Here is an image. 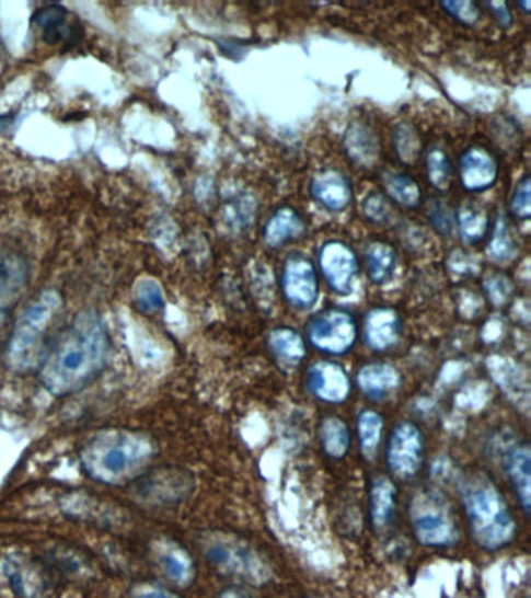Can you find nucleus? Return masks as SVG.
Returning a JSON list of instances; mask_svg holds the SVG:
<instances>
[{
    "instance_id": "nucleus-4",
    "label": "nucleus",
    "mask_w": 531,
    "mask_h": 598,
    "mask_svg": "<svg viewBox=\"0 0 531 598\" xmlns=\"http://www.w3.org/2000/svg\"><path fill=\"white\" fill-rule=\"evenodd\" d=\"M61 304V297L57 290H44L21 313L7 346V365L13 371L25 372L39 367L46 354L44 343L47 332L57 319Z\"/></svg>"
},
{
    "instance_id": "nucleus-10",
    "label": "nucleus",
    "mask_w": 531,
    "mask_h": 598,
    "mask_svg": "<svg viewBox=\"0 0 531 598\" xmlns=\"http://www.w3.org/2000/svg\"><path fill=\"white\" fill-rule=\"evenodd\" d=\"M319 268L327 287L338 297H349L359 279L360 262L356 251L343 242L332 239L319 251Z\"/></svg>"
},
{
    "instance_id": "nucleus-32",
    "label": "nucleus",
    "mask_w": 531,
    "mask_h": 598,
    "mask_svg": "<svg viewBox=\"0 0 531 598\" xmlns=\"http://www.w3.org/2000/svg\"><path fill=\"white\" fill-rule=\"evenodd\" d=\"M393 146L404 164H415L422 154L423 143L419 133L408 124L396 125L393 130Z\"/></svg>"
},
{
    "instance_id": "nucleus-12",
    "label": "nucleus",
    "mask_w": 531,
    "mask_h": 598,
    "mask_svg": "<svg viewBox=\"0 0 531 598\" xmlns=\"http://www.w3.org/2000/svg\"><path fill=\"white\" fill-rule=\"evenodd\" d=\"M461 186L470 194L492 189L499 179V164L492 151L485 147H470L459 161Z\"/></svg>"
},
{
    "instance_id": "nucleus-25",
    "label": "nucleus",
    "mask_w": 531,
    "mask_h": 598,
    "mask_svg": "<svg viewBox=\"0 0 531 598\" xmlns=\"http://www.w3.org/2000/svg\"><path fill=\"white\" fill-rule=\"evenodd\" d=\"M455 230L464 245L475 246L488 238L492 219L485 209L475 205H464L455 212Z\"/></svg>"
},
{
    "instance_id": "nucleus-22",
    "label": "nucleus",
    "mask_w": 531,
    "mask_h": 598,
    "mask_svg": "<svg viewBox=\"0 0 531 598\" xmlns=\"http://www.w3.org/2000/svg\"><path fill=\"white\" fill-rule=\"evenodd\" d=\"M5 578L16 596L22 598H43L49 590L46 574L39 568L10 561L5 567Z\"/></svg>"
},
{
    "instance_id": "nucleus-21",
    "label": "nucleus",
    "mask_w": 531,
    "mask_h": 598,
    "mask_svg": "<svg viewBox=\"0 0 531 598\" xmlns=\"http://www.w3.org/2000/svg\"><path fill=\"white\" fill-rule=\"evenodd\" d=\"M396 497L397 490L393 480L386 475L372 479L368 509H370L371 526L376 530H385L390 526L396 513Z\"/></svg>"
},
{
    "instance_id": "nucleus-8",
    "label": "nucleus",
    "mask_w": 531,
    "mask_h": 598,
    "mask_svg": "<svg viewBox=\"0 0 531 598\" xmlns=\"http://www.w3.org/2000/svg\"><path fill=\"white\" fill-rule=\"evenodd\" d=\"M279 287L291 308L301 312L315 308L320 297V279L319 269L311 257L301 253L287 256L279 275Z\"/></svg>"
},
{
    "instance_id": "nucleus-17",
    "label": "nucleus",
    "mask_w": 531,
    "mask_h": 598,
    "mask_svg": "<svg viewBox=\"0 0 531 598\" xmlns=\"http://www.w3.org/2000/svg\"><path fill=\"white\" fill-rule=\"evenodd\" d=\"M33 25L38 28L41 38L49 46L76 44L79 41V22L73 20L69 10L61 5H47L36 11Z\"/></svg>"
},
{
    "instance_id": "nucleus-27",
    "label": "nucleus",
    "mask_w": 531,
    "mask_h": 598,
    "mask_svg": "<svg viewBox=\"0 0 531 598\" xmlns=\"http://www.w3.org/2000/svg\"><path fill=\"white\" fill-rule=\"evenodd\" d=\"M385 197L405 209H416L423 203V189L418 181L407 173L390 172L382 179Z\"/></svg>"
},
{
    "instance_id": "nucleus-31",
    "label": "nucleus",
    "mask_w": 531,
    "mask_h": 598,
    "mask_svg": "<svg viewBox=\"0 0 531 598\" xmlns=\"http://www.w3.org/2000/svg\"><path fill=\"white\" fill-rule=\"evenodd\" d=\"M426 175L431 186L437 191L446 192L451 187L453 180L452 161L441 147H434V149L427 151Z\"/></svg>"
},
{
    "instance_id": "nucleus-15",
    "label": "nucleus",
    "mask_w": 531,
    "mask_h": 598,
    "mask_svg": "<svg viewBox=\"0 0 531 598\" xmlns=\"http://www.w3.org/2000/svg\"><path fill=\"white\" fill-rule=\"evenodd\" d=\"M28 279L27 262L18 253L0 254V331L5 326Z\"/></svg>"
},
{
    "instance_id": "nucleus-11",
    "label": "nucleus",
    "mask_w": 531,
    "mask_h": 598,
    "mask_svg": "<svg viewBox=\"0 0 531 598\" xmlns=\"http://www.w3.org/2000/svg\"><path fill=\"white\" fill-rule=\"evenodd\" d=\"M305 383L312 396L324 404L340 405L353 393L351 376L338 361H315L309 368Z\"/></svg>"
},
{
    "instance_id": "nucleus-14",
    "label": "nucleus",
    "mask_w": 531,
    "mask_h": 598,
    "mask_svg": "<svg viewBox=\"0 0 531 598\" xmlns=\"http://www.w3.org/2000/svg\"><path fill=\"white\" fill-rule=\"evenodd\" d=\"M402 320L400 312L386 306L368 310L363 321L365 345L374 353H386L400 343Z\"/></svg>"
},
{
    "instance_id": "nucleus-19",
    "label": "nucleus",
    "mask_w": 531,
    "mask_h": 598,
    "mask_svg": "<svg viewBox=\"0 0 531 598\" xmlns=\"http://www.w3.org/2000/svg\"><path fill=\"white\" fill-rule=\"evenodd\" d=\"M357 387L371 401H385L402 387V375L394 365L371 361L360 367L356 376Z\"/></svg>"
},
{
    "instance_id": "nucleus-20",
    "label": "nucleus",
    "mask_w": 531,
    "mask_h": 598,
    "mask_svg": "<svg viewBox=\"0 0 531 598\" xmlns=\"http://www.w3.org/2000/svg\"><path fill=\"white\" fill-rule=\"evenodd\" d=\"M267 348L282 369L300 367L308 356V345L300 332L289 326L275 327L267 334Z\"/></svg>"
},
{
    "instance_id": "nucleus-38",
    "label": "nucleus",
    "mask_w": 531,
    "mask_h": 598,
    "mask_svg": "<svg viewBox=\"0 0 531 598\" xmlns=\"http://www.w3.org/2000/svg\"><path fill=\"white\" fill-rule=\"evenodd\" d=\"M136 297H138L139 308L146 312H154L164 306V295H162L161 287L151 279H143L139 283Z\"/></svg>"
},
{
    "instance_id": "nucleus-23",
    "label": "nucleus",
    "mask_w": 531,
    "mask_h": 598,
    "mask_svg": "<svg viewBox=\"0 0 531 598\" xmlns=\"http://www.w3.org/2000/svg\"><path fill=\"white\" fill-rule=\"evenodd\" d=\"M508 478L523 511L531 508V452L529 445L518 446L507 460Z\"/></svg>"
},
{
    "instance_id": "nucleus-41",
    "label": "nucleus",
    "mask_w": 531,
    "mask_h": 598,
    "mask_svg": "<svg viewBox=\"0 0 531 598\" xmlns=\"http://www.w3.org/2000/svg\"><path fill=\"white\" fill-rule=\"evenodd\" d=\"M217 598H253L246 590L241 588H227L221 590Z\"/></svg>"
},
{
    "instance_id": "nucleus-29",
    "label": "nucleus",
    "mask_w": 531,
    "mask_h": 598,
    "mask_svg": "<svg viewBox=\"0 0 531 598\" xmlns=\"http://www.w3.org/2000/svg\"><path fill=\"white\" fill-rule=\"evenodd\" d=\"M383 418L376 410H361L357 416V438L360 453L367 461H374L381 449Z\"/></svg>"
},
{
    "instance_id": "nucleus-3",
    "label": "nucleus",
    "mask_w": 531,
    "mask_h": 598,
    "mask_svg": "<svg viewBox=\"0 0 531 598\" xmlns=\"http://www.w3.org/2000/svg\"><path fill=\"white\" fill-rule=\"evenodd\" d=\"M461 501L470 522L472 539L478 548L500 550L516 537L515 518L492 480L471 475L461 485Z\"/></svg>"
},
{
    "instance_id": "nucleus-37",
    "label": "nucleus",
    "mask_w": 531,
    "mask_h": 598,
    "mask_svg": "<svg viewBox=\"0 0 531 598\" xmlns=\"http://www.w3.org/2000/svg\"><path fill=\"white\" fill-rule=\"evenodd\" d=\"M441 9L463 25L477 24L482 16L481 7L475 2H470V0H463V2H442Z\"/></svg>"
},
{
    "instance_id": "nucleus-24",
    "label": "nucleus",
    "mask_w": 531,
    "mask_h": 598,
    "mask_svg": "<svg viewBox=\"0 0 531 598\" xmlns=\"http://www.w3.org/2000/svg\"><path fill=\"white\" fill-rule=\"evenodd\" d=\"M319 438L321 449L331 460H343L351 450V430L340 416H324L320 423Z\"/></svg>"
},
{
    "instance_id": "nucleus-40",
    "label": "nucleus",
    "mask_w": 531,
    "mask_h": 598,
    "mask_svg": "<svg viewBox=\"0 0 531 598\" xmlns=\"http://www.w3.org/2000/svg\"><path fill=\"white\" fill-rule=\"evenodd\" d=\"M128 598H180L171 590L158 588V586H139Z\"/></svg>"
},
{
    "instance_id": "nucleus-36",
    "label": "nucleus",
    "mask_w": 531,
    "mask_h": 598,
    "mask_svg": "<svg viewBox=\"0 0 531 598\" xmlns=\"http://www.w3.org/2000/svg\"><path fill=\"white\" fill-rule=\"evenodd\" d=\"M429 221L438 234L449 238L455 231V212L446 203L434 202L429 209Z\"/></svg>"
},
{
    "instance_id": "nucleus-34",
    "label": "nucleus",
    "mask_w": 531,
    "mask_h": 598,
    "mask_svg": "<svg viewBox=\"0 0 531 598\" xmlns=\"http://www.w3.org/2000/svg\"><path fill=\"white\" fill-rule=\"evenodd\" d=\"M361 212L367 217L368 221L376 225L389 223L393 217V208H391L390 199L379 192H372L361 203Z\"/></svg>"
},
{
    "instance_id": "nucleus-2",
    "label": "nucleus",
    "mask_w": 531,
    "mask_h": 598,
    "mask_svg": "<svg viewBox=\"0 0 531 598\" xmlns=\"http://www.w3.org/2000/svg\"><path fill=\"white\" fill-rule=\"evenodd\" d=\"M154 457L146 435L132 430H105L92 437L80 452L88 478L108 486H124L141 478Z\"/></svg>"
},
{
    "instance_id": "nucleus-30",
    "label": "nucleus",
    "mask_w": 531,
    "mask_h": 598,
    "mask_svg": "<svg viewBox=\"0 0 531 598\" xmlns=\"http://www.w3.org/2000/svg\"><path fill=\"white\" fill-rule=\"evenodd\" d=\"M488 235L486 254L489 260L497 262V264H507V262L515 260L518 254V245H516V240L508 227V220L501 214L497 216Z\"/></svg>"
},
{
    "instance_id": "nucleus-1",
    "label": "nucleus",
    "mask_w": 531,
    "mask_h": 598,
    "mask_svg": "<svg viewBox=\"0 0 531 598\" xmlns=\"http://www.w3.org/2000/svg\"><path fill=\"white\" fill-rule=\"evenodd\" d=\"M109 348L108 331L101 315L84 310L44 354L41 383L54 396H69L83 390L105 368Z\"/></svg>"
},
{
    "instance_id": "nucleus-33",
    "label": "nucleus",
    "mask_w": 531,
    "mask_h": 598,
    "mask_svg": "<svg viewBox=\"0 0 531 598\" xmlns=\"http://www.w3.org/2000/svg\"><path fill=\"white\" fill-rule=\"evenodd\" d=\"M483 289H485L486 298L489 299L493 306L501 308L510 301L515 286L511 279L505 276L504 273H492L488 278L483 280Z\"/></svg>"
},
{
    "instance_id": "nucleus-42",
    "label": "nucleus",
    "mask_w": 531,
    "mask_h": 598,
    "mask_svg": "<svg viewBox=\"0 0 531 598\" xmlns=\"http://www.w3.org/2000/svg\"><path fill=\"white\" fill-rule=\"evenodd\" d=\"M14 122L13 114H0V131L5 130V128H9L11 124Z\"/></svg>"
},
{
    "instance_id": "nucleus-7",
    "label": "nucleus",
    "mask_w": 531,
    "mask_h": 598,
    "mask_svg": "<svg viewBox=\"0 0 531 598\" xmlns=\"http://www.w3.org/2000/svg\"><path fill=\"white\" fill-rule=\"evenodd\" d=\"M413 533L419 544L426 548L448 549L459 539L451 513L446 509L440 498L419 496L412 507Z\"/></svg>"
},
{
    "instance_id": "nucleus-18",
    "label": "nucleus",
    "mask_w": 531,
    "mask_h": 598,
    "mask_svg": "<svg viewBox=\"0 0 531 598\" xmlns=\"http://www.w3.org/2000/svg\"><path fill=\"white\" fill-rule=\"evenodd\" d=\"M308 232V223L300 212L291 206H281L273 210L272 216L265 221L262 230V239L265 245L272 250L282 249L289 243L298 242Z\"/></svg>"
},
{
    "instance_id": "nucleus-28",
    "label": "nucleus",
    "mask_w": 531,
    "mask_h": 598,
    "mask_svg": "<svg viewBox=\"0 0 531 598\" xmlns=\"http://www.w3.org/2000/svg\"><path fill=\"white\" fill-rule=\"evenodd\" d=\"M158 559L165 577L172 583L178 586L191 585L195 577V566L186 550L176 544H164Z\"/></svg>"
},
{
    "instance_id": "nucleus-13",
    "label": "nucleus",
    "mask_w": 531,
    "mask_h": 598,
    "mask_svg": "<svg viewBox=\"0 0 531 598\" xmlns=\"http://www.w3.org/2000/svg\"><path fill=\"white\" fill-rule=\"evenodd\" d=\"M311 197L327 212H342L351 206L354 191L351 181L337 169L321 170L311 181Z\"/></svg>"
},
{
    "instance_id": "nucleus-39",
    "label": "nucleus",
    "mask_w": 531,
    "mask_h": 598,
    "mask_svg": "<svg viewBox=\"0 0 531 598\" xmlns=\"http://www.w3.org/2000/svg\"><path fill=\"white\" fill-rule=\"evenodd\" d=\"M486 9L492 11L493 16L499 22L500 27L508 28L512 24L511 10L508 9L507 3L504 2H489L486 3Z\"/></svg>"
},
{
    "instance_id": "nucleus-9",
    "label": "nucleus",
    "mask_w": 531,
    "mask_h": 598,
    "mask_svg": "<svg viewBox=\"0 0 531 598\" xmlns=\"http://www.w3.org/2000/svg\"><path fill=\"white\" fill-rule=\"evenodd\" d=\"M423 430L412 421H402L391 430L386 445V464L391 474L401 480L415 479L424 461Z\"/></svg>"
},
{
    "instance_id": "nucleus-5",
    "label": "nucleus",
    "mask_w": 531,
    "mask_h": 598,
    "mask_svg": "<svg viewBox=\"0 0 531 598\" xmlns=\"http://www.w3.org/2000/svg\"><path fill=\"white\" fill-rule=\"evenodd\" d=\"M205 552L209 563L220 572L249 585H265L272 577V568L259 553L242 539L231 534H216L209 538Z\"/></svg>"
},
{
    "instance_id": "nucleus-6",
    "label": "nucleus",
    "mask_w": 531,
    "mask_h": 598,
    "mask_svg": "<svg viewBox=\"0 0 531 598\" xmlns=\"http://www.w3.org/2000/svg\"><path fill=\"white\" fill-rule=\"evenodd\" d=\"M359 338L356 317L349 310H321L308 324V342L312 348L327 356L340 357L351 353Z\"/></svg>"
},
{
    "instance_id": "nucleus-26",
    "label": "nucleus",
    "mask_w": 531,
    "mask_h": 598,
    "mask_svg": "<svg viewBox=\"0 0 531 598\" xmlns=\"http://www.w3.org/2000/svg\"><path fill=\"white\" fill-rule=\"evenodd\" d=\"M365 265H367L368 278L376 286H383L393 279L397 267L396 250L390 243L376 240L365 251Z\"/></svg>"
},
{
    "instance_id": "nucleus-16",
    "label": "nucleus",
    "mask_w": 531,
    "mask_h": 598,
    "mask_svg": "<svg viewBox=\"0 0 531 598\" xmlns=\"http://www.w3.org/2000/svg\"><path fill=\"white\" fill-rule=\"evenodd\" d=\"M343 150L357 168L374 169L381 160V140L367 122L354 120L343 136Z\"/></svg>"
},
{
    "instance_id": "nucleus-35",
    "label": "nucleus",
    "mask_w": 531,
    "mask_h": 598,
    "mask_svg": "<svg viewBox=\"0 0 531 598\" xmlns=\"http://www.w3.org/2000/svg\"><path fill=\"white\" fill-rule=\"evenodd\" d=\"M530 176L523 175L510 198V214L516 220L526 221L531 216Z\"/></svg>"
}]
</instances>
